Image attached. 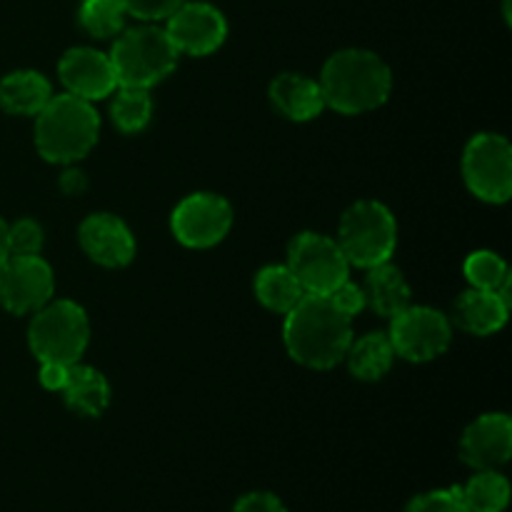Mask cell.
Returning a JSON list of instances; mask_svg holds the SVG:
<instances>
[{
    "instance_id": "6da1fadb",
    "label": "cell",
    "mask_w": 512,
    "mask_h": 512,
    "mask_svg": "<svg viewBox=\"0 0 512 512\" xmlns=\"http://www.w3.org/2000/svg\"><path fill=\"white\" fill-rule=\"evenodd\" d=\"M283 338L290 358L305 368L328 370L345 360L353 343V328L325 295L305 293L303 300L285 313Z\"/></svg>"
},
{
    "instance_id": "7a4b0ae2",
    "label": "cell",
    "mask_w": 512,
    "mask_h": 512,
    "mask_svg": "<svg viewBox=\"0 0 512 512\" xmlns=\"http://www.w3.org/2000/svg\"><path fill=\"white\" fill-rule=\"evenodd\" d=\"M325 108L343 115L368 113L388 100L393 88L390 68L375 53L363 48H348L330 55L320 73Z\"/></svg>"
},
{
    "instance_id": "3957f363",
    "label": "cell",
    "mask_w": 512,
    "mask_h": 512,
    "mask_svg": "<svg viewBox=\"0 0 512 512\" xmlns=\"http://www.w3.org/2000/svg\"><path fill=\"white\" fill-rule=\"evenodd\" d=\"M35 118V148L48 163L70 165L98 143V113L78 95H53Z\"/></svg>"
},
{
    "instance_id": "277c9868",
    "label": "cell",
    "mask_w": 512,
    "mask_h": 512,
    "mask_svg": "<svg viewBox=\"0 0 512 512\" xmlns=\"http://www.w3.org/2000/svg\"><path fill=\"white\" fill-rule=\"evenodd\" d=\"M178 55L165 28L138 25L115 35L113 53L108 58L113 63L118 88L148 90L173 73Z\"/></svg>"
},
{
    "instance_id": "5b68a950",
    "label": "cell",
    "mask_w": 512,
    "mask_h": 512,
    "mask_svg": "<svg viewBox=\"0 0 512 512\" xmlns=\"http://www.w3.org/2000/svg\"><path fill=\"white\" fill-rule=\"evenodd\" d=\"M345 260L358 268H375L388 263L398 245L395 215L378 200H360L340 218L338 240Z\"/></svg>"
},
{
    "instance_id": "8992f818",
    "label": "cell",
    "mask_w": 512,
    "mask_h": 512,
    "mask_svg": "<svg viewBox=\"0 0 512 512\" xmlns=\"http://www.w3.org/2000/svg\"><path fill=\"white\" fill-rule=\"evenodd\" d=\"M88 340V315L73 300H50L35 310L28 343L40 363L75 365L88 348Z\"/></svg>"
},
{
    "instance_id": "52a82bcc",
    "label": "cell",
    "mask_w": 512,
    "mask_h": 512,
    "mask_svg": "<svg viewBox=\"0 0 512 512\" xmlns=\"http://www.w3.org/2000/svg\"><path fill=\"white\" fill-rule=\"evenodd\" d=\"M463 178L485 203H508L512 195V148L508 138L480 133L463 153Z\"/></svg>"
},
{
    "instance_id": "ba28073f",
    "label": "cell",
    "mask_w": 512,
    "mask_h": 512,
    "mask_svg": "<svg viewBox=\"0 0 512 512\" xmlns=\"http://www.w3.org/2000/svg\"><path fill=\"white\" fill-rule=\"evenodd\" d=\"M288 268L308 295H330L343 280H348L350 263L333 238L300 233L290 243Z\"/></svg>"
},
{
    "instance_id": "9c48e42d",
    "label": "cell",
    "mask_w": 512,
    "mask_h": 512,
    "mask_svg": "<svg viewBox=\"0 0 512 512\" xmlns=\"http://www.w3.org/2000/svg\"><path fill=\"white\" fill-rule=\"evenodd\" d=\"M390 323V343L395 355L410 363H428L443 355L453 340L450 320L440 310L425 308V305H408L393 315Z\"/></svg>"
},
{
    "instance_id": "30bf717a",
    "label": "cell",
    "mask_w": 512,
    "mask_h": 512,
    "mask_svg": "<svg viewBox=\"0 0 512 512\" xmlns=\"http://www.w3.org/2000/svg\"><path fill=\"white\" fill-rule=\"evenodd\" d=\"M173 235L188 248H213L233 225V208L213 193H195L180 200L173 210Z\"/></svg>"
},
{
    "instance_id": "8fae6325",
    "label": "cell",
    "mask_w": 512,
    "mask_h": 512,
    "mask_svg": "<svg viewBox=\"0 0 512 512\" xmlns=\"http://www.w3.org/2000/svg\"><path fill=\"white\" fill-rule=\"evenodd\" d=\"M53 268L40 255L8 258L0 268V305L13 315L35 313L53 300Z\"/></svg>"
},
{
    "instance_id": "7c38bea8",
    "label": "cell",
    "mask_w": 512,
    "mask_h": 512,
    "mask_svg": "<svg viewBox=\"0 0 512 512\" xmlns=\"http://www.w3.org/2000/svg\"><path fill=\"white\" fill-rule=\"evenodd\" d=\"M168 33L170 43L178 53L188 55H210L223 45L228 35V23L225 15L210 3H188L185 0L173 15H168Z\"/></svg>"
},
{
    "instance_id": "4fadbf2b",
    "label": "cell",
    "mask_w": 512,
    "mask_h": 512,
    "mask_svg": "<svg viewBox=\"0 0 512 512\" xmlns=\"http://www.w3.org/2000/svg\"><path fill=\"white\" fill-rule=\"evenodd\" d=\"M512 455V420L505 413L480 415L460 438V458L473 470H498Z\"/></svg>"
},
{
    "instance_id": "5bb4252c",
    "label": "cell",
    "mask_w": 512,
    "mask_h": 512,
    "mask_svg": "<svg viewBox=\"0 0 512 512\" xmlns=\"http://www.w3.org/2000/svg\"><path fill=\"white\" fill-rule=\"evenodd\" d=\"M58 75L70 95H78V98L88 100V103L108 98V95H113V90L118 88V80H115V70L110 58L93 48L68 50V53L60 58Z\"/></svg>"
},
{
    "instance_id": "9a60e30c",
    "label": "cell",
    "mask_w": 512,
    "mask_h": 512,
    "mask_svg": "<svg viewBox=\"0 0 512 512\" xmlns=\"http://www.w3.org/2000/svg\"><path fill=\"white\" fill-rule=\"evenodd\" d=\"M85 255L103 268H125L135 258V238L128 225L110 213H95L80 223Z\"/></svg>"
},
{
    "instance_id": "2e32d148",
    "label": "cell",
    "mask_w": 512,
    "mask_h": 512,
    "mask_svg": "<svg viewBox=\"0 0 512 512\" xmlns=\"http://www.w3.org/2000/svg\"><path fill=\"white\" fill-rule=\"evenodd\" d=\"M270 100L275 108L295 123L318 118L325 110V98L320 83L313 78H305L300 73H283L270 85Z\"/></svg>"
},
{
    "instance_id": "e0dca14e",
    "label": "cell",
    "mask_w": 512,
    "mask_h": 512,
    "mask_svg": "<svg viewBox=\"0 0 512 512\" xmlns=\"http://www.w3.org/2000/svg\"><path fill=\"white\" fill-rule=\"evenodd\" d=\"M510 308L493 290H465L455 303V320L473 335H493L508 323Z\"/></svg>"
},
{
    "instance_id": "ac0fdd59",
    "label": "cell",
    "mask_w": 512,
    "mask_h": 512,
    "mask_svg": "<svg viewBox=\"0 0 512 512\" xmlns=\"http://www.w3.org/2000/svg\"><path fill=\"white\" fill-rule=\"evenodd\" d=\"M50 98L48 78L38 70H15L0 80V108L10 115H38Z\"/></svg>"
},
{
    "instance_id": "d6986e66",
    "label": "cell",
    "mask_w": 512,
    "mask_h": 512,
    "mask_svg": "<svg viewBox=\"0 0 512 512\" xmlns=\"http://www.w3.org/2000/svg\"><path fill=\"white\" fill-rule=\"evenodd\" d=\"M363 290L370 308L378 315H383V318H393L400 310L408 308L410 295H413L405 275L400 273V268L390 265V260L375 265V268H368Z\"/></svg>"
},
{
    "instance_id": "ffe728a7",
    "label": "cell",
    "mask_w": 512,
    "mask_h": 512,
    "mask_svg": "<svg viewBox=\"0 0 512 512\" xmlns=\"http://www.w3.org/2000/svg\"><path fill=\"white\" fill-rule=\"evenodd\" d=\"M63 398L75 413L85 415V418H98L110 405V385L100 370L75 363L70 365Z\"/></svg>"
},
{
    "instance_id": "44dd1931",
    "label": "cell",
    "mask_w": 512,
    "mask_h": 512,
    "mask_svg": "<svg viewBox=\"0 0 512 512\" xmlns=\"http://www.w3.org/2000/svg\"><path fill=\"white\" fill-rule=\"evenodd\" d=\"M345 360H348V368L355 378L373 383V380H380L393 368L395 350L385 333H368L355 340V343H350Z\"/></svg>"
},
{
    "instance_id": "7402d4cb",
    "label": "cell",
    "mask_w": 512,
    "mask_h": 512,
    "mask_svg": "<svg viewBox=\"0 0 512 512\" xmlns=\"http://www.w3.org/2000/svg\"><path fill=\"white\" fill-rule=\"evenodd\" d=\"M255 295L273 313H290L303 300L305 290L288 265H268L255 275Z\"/></svg>"
},
{
    "instance_id": "603a6c76",
    "label": "cell",
    "mask_w": 512,
    "mask_h": 512,
    "mask_svg": "<svg viewBox=\"0 0 512 512\" xmlns=\"http://www.w3.org/2000/svg\"><path fill=\"white\" fill-rule=\"evenodd\" d=\"M460 493L470 512H503L510 503V483L498 470H478Z\"/></svg>"
},
{
    "instance_id": "cb8c5ba5",
    "label": "cell",
    "mask_w": 512,
    "mask_h": 512,
    "mask_svg": "<svg viewBox=\"0 0 512 512\" xmlns=\"http://www.w3.org/2000/svg\"><path fill=\"white\" fill-rule=\"evenodd\" d=\"M125 10L123 0H83L78 20L85 33L93 38H115L125 30Z\"/></svg>"
},
{
    "instance_id": "d4e9b609",
    "label": "cell",
    "mask_w": 512,
    "mask_h": 512,
    "mask_svg": "<svg viewBox=\"0 0 512 512\" xmlns=\"http://www.w3.org/2000/svg\"><path fill=\"white\" fill-rule=\"evenodd\" d=\"M110 118L123 133H140L153 118V100L143 88H118L110 103Z\"/></svg>"
},
{
    "instance_id": "484cf974",
    "label": "cell",
    "mask_w": 512,
    "mask_h": 512,
    "mask_svg": "<svg viewBox=\"0 0 512 512\" xmlns=\"http://www.w3.org/2000/svg\"><path fill=\"white\" fill-rule=\"evenodd\" d=\"M463 270L470 288L475 290H493V293H498L500 285L510 278L505 260L498 253H493V250H475V253H470Z\"/></svg>"
},
{
    "instance_id": "4316f807",
    "label": "cell",
    "mask_w": 512,
    "mask_h": 512,
    "mask_svg": "<svg viewBox=\"0 0 512 512\" xmlns=\"http://www.w3.org/2000/svg\"><path fill=\"white\" fill-rule=\"evenodd\" d=\"M43 250V228L35 220L23 218L8 225V253L10 258H33Z\"/></svg>"
},
{
    "instance_id": "83f0119b",
    "label": "cell",
    "mask_w": 512,
    "mask_h": 512,
    "mask_svg": "<svg viewBox=\"0 0 512 512\" xmlns=\"http://www.w3.org/2000/svg\"><path fill=\"white\" fill-rule=\"evenodd\" d=\"M405 512H470L465 505L460 488H445L433 490V493H423L408 503Z\"/></svg>"
},
{
    "instance_id": "f1b7e54d",
    "label": "cell",
    "mask_w": 512,
    "mask_h": 512,
    "mask_svg": "<svg viewBox=\"0 0 512 512\" xmlns=\"http://www.w3.org/2000/svg\"><path fill=\"white\" fill-rule=\"evenodd\" d=\"M325 298H328L330 303H333V308L338 310L340 315H345L348 320H353L355 315L363 313L365 305H368L365 290L360 288V285H355L353 280H343V283H340L333 293L325 295Z\"/></svg>"
},
{
    "instance_id": "f546056e",
    "label": "cell",
    "mask_w": 512,
    "mask_h": 512,
    "mask_svg": "<svg viewBox=\"0 0 512 512\" xmlns=\"http://www.w3.org/2000/svg\"><path fill=\"white\" fill-rule=\"evenodd\" d=\"M185 0H123L128 15L138 20H165L183 5Z\"/></svg>"
},
{
    "instance_id": "4dcf8cb0",
    "label": "cell",
    "mask_w": 512,
    "mask_h": 512,
    "mask_svg": "<svg viewBox=\"0 0 512 512\" xmlns=\"http://www.w3.org/2000/svg\"><path fill=\"white\" fill-rule=\"evenodd\" d=\"M233 512H288L273 493H248L235 503Z\"/></svg>"
},
{
    "instance_id": "1f68e13d",
    "label": "cell",
    "mask_w": 512,
    "mask_h": 512,
    "mask_svg": "<svg viewBox=\"0 0 512 512\" xmlns=\"http://www.w3.org/2000/svg\"><path fill=\"white\" fill-rule=\"evenodd\" d=\"M70 365L63 363H40V385L53 393H63L65 383H68Z\"/></svg>"
},
{
    "instance_id": "d6a6232c",
    "label": "cell",
    "mask_w": 512,
    "mask_h": 512,
    "mask_svg": "<svg viewBox=\"0 0 512 512\" xmlns=\"http://www.w3.org/2000/svg\"><path fill=\"white\" fill-rule=\"evenodd\" d=\"M85 185H88V180H85V175L80 173V170L68 168L60 175V190H63L65 195H80L85 190Z\"/></svg>"
},
{
    "instance_id": "836d02e7",
    "label": "cell",
    "mask_w": 512,
    "mask_h": 512,
    "mask_svg": "<svg viewBox=\"0 0 512 512\" xmlns=\"http://www.w3.org/2000/svg\"><path fill=\"white\" fill-rule=\"evenodd\" d=\"M10 258L8 253V225H5V220L0 218V268L5 265V260Z\"/></svg>"
}]
</instances>
